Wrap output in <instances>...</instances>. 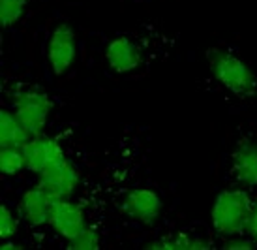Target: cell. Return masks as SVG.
I'll list each match as a JSON object with an SVG mask.
<instances>
[{"label": "cell", "mask_w": 257, "mask_h": 250, "mask_svg": "<svg viewBox=\"0 0 257 250\" xmlns=\"http://www.w3.org/2000/svg\"><path fill=\"white\" fill-rule=\"evenodd\" d=\"M17 233V218L12 213V209L6 205H0V237L8 241L14 239Z\"/></svg>", "instance_id": "cell-17"}, {"label": "cell", "mask_w": 257, "mask_h": 250, "mask_svg": "<svg viewBox=\"0 0 257 250\" xmlns=\"http://www.w3.org/2000/svg\"><path fill=\"white\" fill-rule=\"evenodd\" d=\"M145 248H156V250H190L192 248V237L188 233H173V235H165L162 239H156L149 243Z\"/></svg>", "instance_id": "cell-15"}, {"label": "cell", "mask_w": 257, "mask_h": 250, "mask_svg": "<svg viewBox=\"0 0 257 250\" xmlns=\"http://www.w3.org/2000/svg\"><path fill=\"white\" fill-rule=\"evenodd\" d=\"M105 60H107L109 68L116 73H130L141 66L143 57H141V51L137 47V43L132 38L118 36L107 43Z\"/></svg>", "instance_id": "cell-9"}, {"label": "cell", "mask_w": 257, "mask_h": 250, "mask_svg": "<svg viewBox=\"0 0 257 250\" xmlns=\"http://www.w3.org/2000/svg\"><path fill=\"white\" fill-rule=\"evenodd\" d=\"M251 209L253 205H251L250 196L244 190H238V188L221 190L216 196L212 213H210L212 226L220 235H238L248 228Z\"/></svg>", "instance_id": "cell-1"}, {"label": "cell", "mask_w": 257, "mask_h": 250, "mask_svg": "<svg viewBox=\"0 0 257 250\" xmlns=\"http://www.w3.org/2000/svg\"><path fill=\"white\" fill-rule=\"evenodd\" d=\"M29 0H0V23L4 29L14 27L25 15Z\"/></svg>", "instance_id": "cell-14"}, {"label": "cell", "mask_w": 257, "mask_h": 250, "mask_svg": "<svg viewBox=\"0 0 257 250\" xmlns=\"http://www.w3.org/2000/svg\"><path fill=\"white\" fill-rule=\"evenodd\" d=\"M246 231H248V235H250L257 244V205H253V209H251V214H250V220H248V228H246Z\"/></svg>", "instance_id": "cell-19"}, {"label": "cell", "mask_w": 257, "mask_h": 250, "mask_svg": "<svg viewBox=\"0 0 257 250\" xmlns=\"http://www.w3.org/2000/svg\"><path fill=\"white\" fill-rule=\"evenodd\" d=\"M210 248V243L203 237H192V248L190 250H207Z\"/></svg>", "instance_id": "cell-20"}, {"label": "cell", "mask_w": 257, "mask_h": 250, "mask_svg": "<svg viewBox=\"0 0 257 250\" xmlns=\"http://www.w3.org/2000/svg\"><path fill=\"white\" fill-rule=\"evenodd\" d=\"M233 173L238 183L257 186V141H242L233 152Z\"/></svg>", "instance_id": "cell-11"}, {"label": "cell", "mask_w": 257, "mask_h": 250, "mask_svg": "<svg viewBox=\"0 0 257 250\" xmlns=\"http://www.w3.org/2000/svg\"><path fill=\"white\" fill-rule=\"evenodd\" d=\"M27 168L23 147H2L0 149V172L4 175H15Z\"/></svg>", "instance_id": "cell-13"}, {"label": "cell", "mask_w": 257, "mask_h": 250, "mask_svg": "<svg viewBox=\"0 0 257 250\" xmlns=\"http://www.w3.org/2000/svg\"><path fill=\"white\" fill-rule=\"evenodd\" d=\"M49 224L58 235L64 237L66 241H72L86 228L85 211L75 201H70V198L55 200L51 205Z\"/></svg>", "instance_id": "cell-7"}, {"label": "cell", "mask_w": 257, "mask_h": 250, "mask_svg": "<svg viewBox=\"0 0 257 250\" xmlns=\"http://www.w3.org/2000/svg\"><path fill=\"white\" fill-rule=\"evenodd\" d=\"M253 244H255V241L253 239H246V237H242V233H238V235H231L223 243V248L227 250H250L253 248Z\"/></svg>", "instance_id": "cell-18"}, {"label": "cell", "mask_w": 257, "mask_h": 250, "mask_svg": "<svg viewBox=\"0 0 257 250\" xmlns=\"http://www.w3.org/2000/svg\"><path fill=\"white\" fill-rule=\"evenodd\" d=\"M120 209L132 220L145 224V226H152L162 214L164 201L150 188H134L124 196Z\"/></svg>", "instance_id": "cell-5"}, {"label": "cell", "mask_w": 257, "mask_h": 250, "mask_svg": "<svg viewBox=\"0 0 257 250\" xmlns=\"http://www.w3.org/2000/svg\"><path fill=\"white\" fill-rule=\"evenodd\" d=\"M23 152L27 158V170L38 173V175L66 158L64 150L58 145L57 139L43 136V134L30 137L29 141L23 145Z\"/></svg>", "instance_id": "cell-8"}, {"label": "cell", "mask_w": 257, "mask_h": 250, "mask_svg": "<svg viewBox=\"0 0 257 250\" xmlns=\"http://www.w3.org/2000/svg\"><path fill=\"white\" fill-rule=\"evenodd\" d=\"M29 130L23 126L15 111H0V145L2 147H23L30 139Z\"/></svg>", "instance_id": "cell-12"}, {"label": "cell", "mask_w": 257, "mask_h": 250, "mask_svg": "<svg viewBox=\"0 0 257 250\" xmlns=\"http://www.w3.org/2000/svg\"><path fill=\"white\" fill-rule=\"evenodd\" d=\"M68 248L72 250H96L100 248V235H98V231L92 228H88L86 226L77 237H73L72 241H70V246Z\"/></svg>", "instance_id": "cell-16"}, {"label": "cell", "mask_w": 257, "mask_h": 250, "mask_svg": "<svg viewBox=\"0 0 257 250\" xmlns=\"http://www.w3.org/2000/svg\"><path fill=\"white\" fill-rule=\"evenodd\" d=\"M79 185V172L70 160H60L55 165L47 168L40 173L38 186H42L53 200H66L72 198Z\"/></svg>", "instance_id": "cell-6"}, {"label": "cell", "mask_w": 257, "mask_h": 250, "mask_svg": "<svg viewBox=\"0 0 257 250\" xmlns=\"http://www.w3.org/2000/svg\"><path fill=\"white\" fill-rule=\"evenodd\" d=\"M208 68L216 81L221 87H225L229 93L236 94L240 98H246L255 93L257 75L236 55L220 49H210L208 51Z\"/></svg>", "instance_id": "cell-2"}, {"label": "cell", "mask_w": 257, "mask_h": 250, "mask_svg": "<svg viewBox=\"0 0 257 250\" xmlns=\"http://www.w3.org/2000/svg\"><path fill=\"white\" fill-rule=\"evenodd\" d=\"M53 198L43 190L42 186H34L21 196L19 201V216L25 222H29L30 226H42L45 222H49L51 205Z\"/></svg>", "instance_id": "cell-10"}, {"label": "cell", "mask_w": 257, "mask_h": 250, "mask_svg": "<svg viewBox=\"0 0 257 250\" xmlns=\"http://www.w3.org/2000/svg\"><path fill=\"white\" fill-rule=\"evenodd\" d=\"M53 102L40 89H21L14 94V111L29 130L30 136H40L47 124Z\"/></svg>", "instance_id": "cell-3"}, {"label": "cell", "mask_w": 257, "mask_h": 250, "mask_svg": "<svg viewBox=\"0 0 257 250\" xmlns=\"http://www.w3.org/2000/svg\"><path fill=\"white\" fill-rule=\"evenodd\" d=\"M77 57V38L72 25L60 23L47 42V62L55 75H64Z\"/></svg>", "instance_id": "cell-4"}]
</instances>
